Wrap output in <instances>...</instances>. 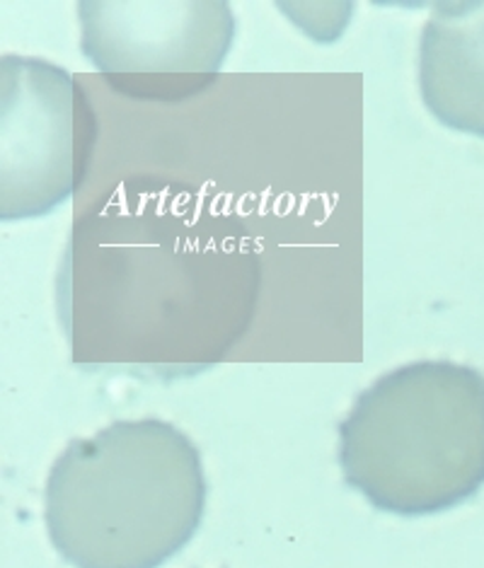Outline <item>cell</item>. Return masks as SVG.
<instances>
[{
	"instance_id": "cell-3",
	"label": "cell",
	"mask_w": 484,
	"mask_h": 568,
	"mask_svg": "<svg viewBox=\"0 0 484 568\" xmlns=\"http://www.w3.org/2000/svg\"><path fill=\"white\" fill-rule=\"evenodd\" d=\"M344 481L395 516H434L484 486V375L414 361L381 375L340 424Z\"/></svg>"
},
{
	"instance_id": "cell-4",
	"label": "cell",
	"mask_w": 484,
	"mask_h": 568,
	"mask_svg": "<svg viewBox=\"0 0 484 568\" xmlns=\"http://www.w3.org/2000/svg\"><path fill=\"white\" fill-rule=\"evenodd\" d=\"M98 116L78 80L44 59H0V219H42L83 186Z\"/></svg>"
},
{
	"instance_id": "cell-5",
	"label": "cell",
	"mask_w": 484,
	"mask_h": 568,
	"mask_svg": "<svg viewBox=\"0 0 484 568\" xmlns=\"http://www.w3.org/2000/svg\"><path fill=\"white\" fill-rule=\"evenodd\" d=\"M80 47L137 100H182L219 75L233 47L225 3H80Z\"/></svg>"
},
{
	"instance_id": "cell-6",
	"label": "cell",
	"mask_w": 484,
	"mask_h": 568,
	"mask_svg": "<svg viewBox=\"0 0 484 568\" xmlns=\"http://www.w3.org/2000/svg\"><path fill=\"white\" fill-rule=\"evenodd\" d=\"M420 92L443 126L484 139V3H438L420 37Z\"/></svg>"
},
{
	"instance_id": "cell-1",
	"label": "cell",
	"mask_w": 484,
	"mask_h": 568,
	"mask_svg": "<svg viewBox=\"0 0 484 568\" xmlns=\"http://www.w3.org/2000/svg\"><path fill=\"white\" fill-rule=\"evenodd\" d=\"M258 247L182 184L133 182L75 221L57 281L73 361L178 377L219 363L260 303Z\"/></svg>"
},
{
	"instance_id": "cell-2",
	"label": "cell",
	"mask_w": 484,
	"mask_h": 568,
	"mask_svg": "<svg viewBox=\"0 0 484 568\" xmlns=\"http://www.w3.org/2000/svg\"><path fill=\"white\" fill-rule=\"evenodd\" d=\"M206 477L190 436L160 418L73 438L51 465L44 520L73 568H158L196 535Z\"/></svg>"
}]
</instances>
